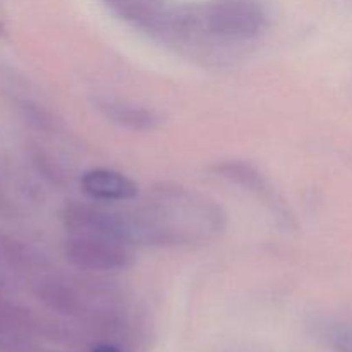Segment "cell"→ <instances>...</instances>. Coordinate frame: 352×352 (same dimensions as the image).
I'll return each mask as SVG.
<instances>
[{"label":"cell","instance_id":"cell-2","mask_svg":"<svg viewBox=\"0 0 352 352\" xmlns=\"http://www.w3.org/2000/svg\"><path fill=\"white\" fill-rule=\"evenodd\" d=\"M69 263L82 272L126 270L133 263L131 248L93 234H71L64 244Z\"/></svg>","mask_w":352,"mask_h":352},{"label":"cell","instance_id":"cell-7","mask_svg":"<svg viewBox=\"0 0 352 352\" xmlns=\"http://www.w3.org/2000/svg\"><path fill=\"white\" fill-rule=\"evenodd\" d=\"M91 352H124L119 347L112 346V344H98V346L93 347Z\"/></svg>","mask_w":352,"mask_h":352},{"label":"cell","instance_id":"cell-5","mask_svg":"<svg viewBox=\"0 0 352 352\" xmlns=\"http://www.w3.org/2000/svg\"><path fill=\"white\" fill-rule=\"evenodd\" d=\"M95 105L98 112L105 119L116 126L124 127V129L134 131V133H148V131H155L160 126L162 119L155 110L146 109V107L136 105V103L126 102V100L117 98H96Z\"/></svg>","mask_w":352,"mask_h":352},{"label":"cell","instance_id":"cell-6","mask_svg":"<svg viewBox=\"0 0 352 352\" xmlns=\"http://www.w3.org/2000/svg\"><path fill=\"white\" fill-rule=\"evenodd\" d=\"M215 172L220 177L227 179V181L244 188L246 191L256 195L258 198H261L265 203H268L274 212L284 213V205H282V201L277 198L275 191L270 188L267 179L261 175V172H258L251 164L239 160L222 162V164L215 165Z\"/></svg>","mask_w":352,"mask_h":352},{"label":"cell","instance_id":"cell-4","mask_svg":"<svg viewBox=\"0 0 352 352\" xmlns=\"http://www.w3.org/2000/svg\"><path fill=\"white\" fill-rule=\"evenodd\" d=\"M85 195L95 201L119 203L138 196V184L120 172L110 168H91L81 175Z\"/></svg>","mask_w":352,"mask_h":352},{"label":"cell","instance_id":"cell-3","mask_svg":"<svg viewBox=\"0 0 352 352\" xmlns=\"http://www.w3.org/2000/svg\"><path fill=\"white\" fill-rule=\"evenodd\" d=\"M120 19L155 33L175 31L179 12L167 6V0H103Z\"/></svg>","mask_w":352,"mask_h":352},{"label":"cell","instance_id":"cell-1","mask_svg":"<svg viewBox=\"0 0 352 352\" xmlns=\"http://www.w3.org/2000/svg\"><path fill=\"white\" fill-rule=\"evenodd\" d=\"M267 24L256 0H212L199 12L182 14V31L201 28L220 40H251Z\"/></svg>","mask_w":352,"mask_h":352}]
</instances>
